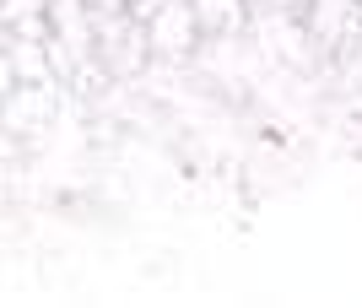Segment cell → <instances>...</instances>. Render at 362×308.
Listing matches in <instances>:
<instances>
[{
    "label": "cell",
    "mask_w": 362,
    "mask_h": 308,
    "mask_svg": "<svg viewBox=\"0 0 362 308\" xmlns=\"http://www.w3.org/2000/svg\"><path fill=\"white\" fill-rule=\"evenodd\" d=\"M87 11L92 16H119V11H130V0H87Z\"/></svg>",
    "instance_id": "3"
},
{
    "label": "cell",
    "mask_w": 362,
    "mask_h": 308,
    "mask_svg": "<svg viewBox=\"0 0 362 308\" xmlns=\"http://www.w3.org/2000/svg\"><path fill=\"white\" fill-rule=\"evenodd\" d=\"M146 28H151V49H157V54H184V49L195 44V32H200L195 0H168Z\"/></svg>",
    "instance_id": "1"
},
{
    "label": "cell",
    "mask_w": 362,
    "mask_h": 308,
    "mask_svg": "<svg viewBox=\"0 0 362 308\" xmlns=\"http://www.w3.org/2000/svg\"><path fill=\"white\" fill-rule=\"evenodd\" d=\"M200 32H227L243 22V0H195Z\"/></svg>",
    "instance_id": "2"
}]
</instances>
